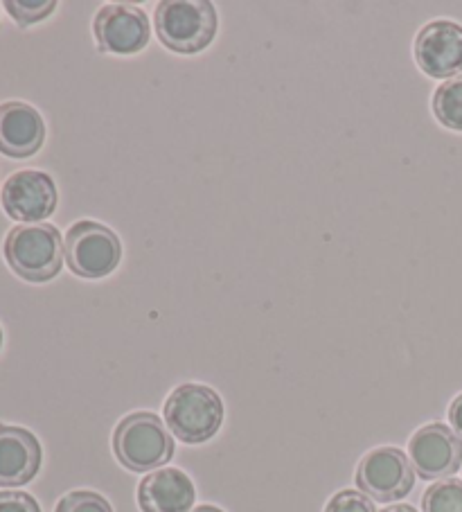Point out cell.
I'll list each match as a JSON object with an SVG mask.
<instances>
[{
	"label": "cell",
	"mask_w": 462,
	"mask_h": 512,
	"mask_svg": "<svg viewBox=\"0 0 462 512\" xmlns=\"http://www.w3.org/2000/svg\"><path fill=\"white\" fill-rule=\"evenodd\" d=\"M113 454L131 472H156L172 461L174 438L156 413L138 411L115 427Z\"/></svg>",
	"instance_id": "cell-1"
},
{
	"label": "cell",
	"mask_w": 462,
	"mask_h": 512,
	"mask_svg": "<svg viewBox=\"0 0 462 512\" xmlns=\"http://www.w3.org/2000/svg\"><path fill=\"white\" fill-rule=\"evenodd\" d=\"M5 260L16 276L28 282H48L61 271L64 240L50 224H21L12 228L3 246Z\"/></svg>",
	"instance_id": "cell-2"
},
{
	"label": "cell",
	"mask_w": 462,
	"mask_h": 512,
	"mask_svg": "<svg viewBox=\"0 0 462 512\" xmlns=\"http://www.w3.org/2000/svg\"><path fill=\"white\" fill-rule=\"evenodd\" d=\"M224 422V402L203 384H181L165 402V425L185 445L215 438Z\"/></svg>",
	"instance_id": "cell-3"
},
{
	"label": "cell",
	"mask_w": 462,
	"mask_h": 512,
	"mask_svg": "<svg viewBox=\"0 0 462 512\" xmlns=\"http://www.w3.org/2000/svg\"><path fill=\"white\" fill-rule=\"evenodd\" d=\"M156 34L165 48L181 55L206 50L217 37V10L208 0H165L156 5Z\"/></svg>",
	"instance_id": "cell-4"
},
{
	"label": "cell",
	"mask_w": 462,
	"mask_h": 512,
	"mask_svg": "<svg viewBox=\"0 0 462 512\" xmlns=\"http://www.w3.org/2000/svg\"><path fill=\"white\" fill-rule=\"evenodd\" d=\"M64 251L70 271L86 280L109 276L122 258L120 237L104 224L88 222V219L68 228Z\"/></svg>",
	"instance_id": "cell-5"
},
{
	"label": "cell",
	"mask_w": 462,
	"mask_h": 512,
	"mask_svg": "<svg viewBox=\"0 0 462 512\" xmlns=\"http://www.w3.org/2000/svg\"><path fill=\"white\" fill-rule=\"evenodd\" d=\"M354 479L368 499L377 503H393L411 494L415 470L411 458L402 449L377 447L361 458Z\"/></svg>",
	"instance_id": "cell-6"
},
{
	"label": "cell",
	"mask_w": 462,
	"mask_h": 512,
	"mask_svg": "<svg viewBox=\"0 0 462 512\" xmlns=\"http://www.w3.org/2000/svg\"><path fill=\"white\" fill-rule=\"evenodd\" d=\"M408 458L424 481H438L462 467V438L442 422L420 427L408 443Z\"/></svg>",
	"instance_id": "cell-7"
},
{
	"label": "cell",
	"mask_w": 462,
	"mask_h": 512,
	"mask_svg": "<svg viewBox=\"0 0 462 512\" xmlns=\"http://www.w3.org/2000/svg\"><path fill=\"white\" fill-rule=\"evenodd\" d=\"M0 203L16 222L37 224L55 213L57 185L46 172L21 170L5 181L0 190Z\"/></svg>",
	"instance_id": "cell-8"
},
{
	"label": "cell",
	"mask_w": 462,
	"mask_h": 512,
	"mask_svg": "<svg viewBox=\"0 0 462 512\" xmlns=\"http://www.w3.org/2000/svg\"><path fill=\"white\" fill-rule=\"evenodd\" d=\"M93 34L100 52L136 55L149 43L151 25L147 14L127 3L104 5L93 19Z\"/></svg>",
	"instance_id": "cell-9"
},
{
	"label": "cell",
	"mask_w": 462,
	"mask_h": 512,
	"mask_svg": "<svg viewBox=\"0 0 462 512\" xmlns=\"http://www.w3.org/2000/svg\"><path fill=\"white\" fill-rule=\"evenodd\" d=\"M415 61L433 79L462 75V25L447 19L426 23L415 39Z\"/></svg>",
	"instance_id": "cell-10"
},
{
	"label": "cell",
	"mask_w": 462,
	"mask_h": 512,
	"mask_svg": "<svg viewBox=\"0 0 462 512\" xmlns=\"http://www.w3.org/2000/svg\"><path fill=\"white\" fill-rule=\"evenodd\" d=\"M197 488L179 467H161L147 474L138 485V506L142 512H192Z\"/></svg>",
	"instance_id": "cell-11"
},
{
	"label": "cell",
	"mask_w": 462,
	"mask_h": 512,
	"mask_svg": "<svg viewBox=\"0 0 462 512\" xmlns=\"http://www.w3.org/2000/svg\"><path fill=\"white\" fill-rule=\"evenodd\" d=\"M41 445L32 431L0 425V488H21L41 470Z\"/></svg>",
	"instance_id": "cell-12"
},
{
	"label": "cell",
	"mask_w": 462,
	"mask_h": 512,
	"mask_svg": "<svg viewBox=\"0 0 462 512\" xmlns=\"http://www.w3.org/2000/svg\"><path fill=\"white\" fill-rule=\"evenodd\" d=\"M46 140V122L41 113L25 102L0 104V154L30 158Z\"/></svg>",
	"instance_id": "cell-13"
},
{
	"label": "cell",
	"mask_w": 462,
	"mask_h": 512,
	"mask_svg": "<svg viewBox=\"0 0 462 512\" xmlns=\"http://www.w3.org/2000/svg\"><path fill=\"white\" fill-rule=\"evenodd\" d=\"M433 113L442 127L462 131V75L438 86L433 95Z\"/></svg>",
	"instance_id": "cell-14"
},
{
	"label": "cell",
	"mask_w": 462,
	"mask_h": 512,
	"mask_svg": "<svg viewBox=\"0 0 462 512\" xmlns=\"http://www.w3.org/2000/svg\"><path fill=\"white\" fill-rule=\"evenodd\" d=\"M424 512H462V481L444 479L433 483L422 497Z\"/></svg>",
	"instance_id": "cell-15"
},
{
	"label": "cell",
	"mask_w": 462,
	"mask_h": 512,
	"mask_svg": "<svg viewBox=\"0 0 462 512\" xmlns=\"http://www.w3.org/2000/svg\"><path fill=\"white\" fill-rule=\"evenodd\" d=\"M5 10L21 28H28L48 19L57 10V3L55 0H5Z\"/></svg>",
	"instance_id": "cell-16"
},
{
	"label": "cell",
	"mask_w": 462,
	"mask_h": 512,
	"mask_svg": "<svg viewBox=\"0 0 462 512\" xmlns=\"http://www.w3.org/2000/svg\"><path fill=\"white\" fill-rule=\"evenodd\" d=\"M55 512H113V508L102 494L91 490H75L59 499Z\"/></svg>",
	"instance_id": "cell-17"
},
{
	"label": "cell",
	"mask_w": 462,
	"mask_h": 512,
	"mask_svg": "<svg viewBox=\"0 0 462 512\" xmlns=\"http://www.w3.org/2000/svg\"><path fill=\"white\" fill-rule=\"evenodd\" d=\"M325 512H377L375 503L361 490H341L327 501Z\"/></svg>",
	"instance_id": "cell-18"
},
{
	"label": "cell",
	"mask_w": 462,
	"mask_h": 512,
	"mask_svg": "<svg viewBox=\"0 0 462 512\" xmlns=\"http://www.w3.org/2000/svg\"><path fill=\"white\" fill-rule=\"evenodd\" d=\"M0 512H41V506L28 492H0Z\"/></svg>",
	"instance_id": "cell-19"
},
{
	"label": "cell",
	"mask_w": 462,
	"mask_h": 512,
	"mask_svg": "<svg viewBox=\"0 0 462 512\" xmlns=\"http://www.w3.org/2000/svg\"><path fill=\"white\" fill-rule=\"evenodd\" d=\"M449 425L462 438V393L449 406Z\"/></svg>",
	"instance_id": "cell-20"
},
{
	"label": "cell",
	"mask_w": 462,
	"mask_h": 512,
	"mask_svg": "<svg viewBox=\"0 0 462 512\" xmlns=\"http://www.w3.org/2000/svg\"><path fill=\"white\" fill-rule=\"evenodd\" d=\"M381 512H417V510L413 506H408V503H395V506H390Z\"/></svg>",
	"instance_id": "cell-21"
},
{
	"label": "cell",
	"mask_w": 462,
	"mask_h": 512,
	"mask_svg": "<svg viewBox=\"0 0 462 512\" xmlns=\"http://www.w3.org/2000/svg\"><path fill=\"white\" fill-rule=\"evenodd\" d=\"M192 512H224V510L217 508V506H197Z\"/></svg>",
	"instance_id": "cell-22"
},
{
	"label": "cell",
	"mask_w": 462,
	"mask_h": 512,
	"mask_svg": "<svg viewBox=\"0 0 462 512\" xmlns=\"http://www.w3.org/2000/svg\"><path fill=\"white\" fill-rule=\"evenodd\" d=\"M0 346H3V328H0Z\"/></svg>",
	"instance_id": "cell-23"
}]
</instances>
